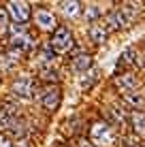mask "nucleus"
<instances>
[{
  "label": "nucleus",
  "instance_id": "f257e3e1",
  "mask_svg": "<svg viewBox=\"0 0 145 147\" xmlns=\"http://www.w3.org/2000/svg\"><path fill=\"white\" fill-rule=\"evenodd\" d=\"M90 143L94 147H113L115 145V132L107 121H96L90 128Z\"/></svg>",
  "mask_w": 145,
  "mask_h": 147
},
{
  "label": "nucleus",
  "instance_id": "a211bd4d",
  "mask_svg": "<svg viewBox=\"0 0 145 147\" xmlns=\"http://www.w3.org/2000/svg\"><path fill=\"white\" fill-rule=\"evenodd\" d=\"M109 115L113 117L115 124H122V121H124V113H122V109H119V107H111V109H109Z\"/></svg>",
  "mask_w": 145,
  "mask_h": 147
},
{
  "label": "nucleus",
  "instance_id": "5701e85b",
  "mask_svg": "<svg viewBox=\"0 0 145 147\" xmlns=\"http://www.w3.org/2000/svg\"><path fill=\"white\" fill-rule=\"evenodd\" d=\"M79 147H94V145L90 143V141H86V139H81V141H79Z\"/></svg>",
  "mask_w": 145,
  "mask_h": 147
},
{
  "label": "nucleus",
  "instance_id": "f03ea898",
  "mask_svg": "<svg viewBox=\"0 0 145 147\" xmlns=\"http://www.w3.org/2000/svg\"><path fill=\"white\" fill-rule=\"evenodd\" d=\"M73 45H75V40H73L71 30H68V28H56V32H53V36H51V47H53V51H58V53H68V51L73 49Z\"/></svg>",
  "mask_w": 145,
  "mask_h": 147
},
{
  "label": "nucleus",
  "instance_id": "20e7f679",
  "mask_svg": "<svg viewBox=\"0 0 145 147\" xmlns=\"http://www.w3.org/2000/svg\"><path fill=\"white\" fill-rule=\"evenodd\" d=\"M7 13L17 22V26H26L28 19H30V4L28 2H9V9Z\"/></svg>",
  "mask_w": 145,
  "mask_h": 147
},
{
  "label": "nucleus",
  "instance_id": "aec40b11",
  "mask_svg": "<svg viewBox=\"0 0 145 147\" xmlns=\"http://www.w3.org/2000/svg\"><path fill=\"white\" fill-rule=\"evenodd\" d=\"M41 77H43L45 81H49V79H51V81H58V75H56V70H53V68H43V70H41Z\"/></svg>",
  "mask_w": 145,
  "mask_h": 147
},
{
  "label": "nucleus",
  "instance_id": "b1692460",
  "mask_svg": "<svg viewBox=\"0 0 145 147\" xmlns=\"http://www.w3.org/2000/svg\"><path fill=\"white\" fill-rule=\"evenodd\" d=\"M15 147H30V145H28V143H26L24 139H19V141H17V145H15Z\"/></svg>",
  "mask_w": 145,
  "mask_h": 147
},
{
  "label": "nucleus",
  "instance_id": "9b49d317",
  "mask_svg": "<svg viewBox=\"0 0 145 147\" xmlns=\"http://www.w3.org/2000/svg\"><path fill=\"white\" fill-rule=\"evenodd\" d=\"M90 38L96 40V43H103V40L107 38V28H105L103 24H92V26H90Z\"/></svg>",
  "mask_w": 145,
  "mask_h": 147
},
{
  "label": "nucleus",
  "instance_id": "423d86ee",
  "mask_svg": "<svg viewBox=\"0 0 145 147\" xmlns=\"http://www.w3.org/2000/svg\"><path fill=\"white\" fill-rule=\"evenodd\" d=\"M34 24H36L41 30H56V17H53L51 11H47V9H38L36 13H34Z\"/></svg>",
  "mask_w": 145,
  "mask_h": 147
},
{
  "label": "nucleus",
  "instance_id": "6ab92c4d",
  "mask_svg": "<svg viewBox=\"0 0 145 147\" xmlns=\"http://www.w3.org/2000/svg\"><path fill=\"white\" fill-rule=\"evenodd\" d=\"M7 28H9V13L0 9V34L7 32Z\"/></svg>",
  "mask_w": 145,
  "mask_h": 147
},
{
  "label": "nucleus",
  "instance_id": "4be33fe9",
  "mask_svg": "<svg viewBox=\"0 0 145 147\" xmlns=\"http://www.w3.org/2000/svg\"><path fill=\"white\" fill-rule=\"evenodd\" d=\"M0 147H13V143H11L4 134H0Z\"/></svg>",
  "mask_w": 145,
  "mask_h": 147
},
{
  "label": "nucleus",
  "instance_id": "6e6552de",
  "mask_svg": "<svg viewBox=\"0 0 145 147\" xmlns=\"http://www.w3.org/2000/svg\"><path fill=\"white\" fill-rule=\"evenodd\" d=\"M13 92L22 98H32L34 96V81L30 77H22L13 83Z\"/></svg>",
  "mask_w": 145,
  "mask_h": 147
},
{
  "label": "nucleus",
  "instance_id": "f3484780",
  "mask_svg": "<svg viewBox=\"0 0 145 147\" xmlns=\"http://www.w3.org/2000/svg\"><path fill=\"white\" fill-rule=\"evenodd\" d=\"M86 75H88V77L81 79V88L83 90H90V88H92V83L96 81V70H88Z\"/></svg>",
  "mask_w": 145,
  "mask_h": 147
},
{
  "label": "nucleus",
  "instance_id": "1a4fd4ad",
  "mask_svg": "<svg viewBox=\"0 0 145 147\" xmlns=\"http://www.w3.org/2000/svg\"><path fill=\"white\" fill-rule=\"evenodd\" d=\"M90 66H92V58H90L88 53H79L77 58L73 60V64H71V68L75 73H86Z\"/></svg>",
  "mask_w": 145,
  "mask_h": 147
},
{
  "label": "nucleus",
  "instance_id": "f8f14e48",
  "mask_svg": "<svg viewBox=\"0 0 145 147\" xmlns=\"http://www.w3.org/2000/svg\"><path fill=\"white\" fill-rule=\"evenodd\" d=\"M60 9H62L64 15H68V17H75V15H79V11H81V4L75 2V0H64V2H60Z\"/></svg>",
  "mask_w": 145,
  "mask_h": 147
},
{
  "label": "nucleus",
  "instance_id": "4468645a",
  "mask_svg": "<svg viewBox=\"0 0 145 147\" xmlns=\"http://www.w3.org/2000/svg\"><path fill=\"white\" fill-rule=\"evenodd\" d=\"M7 130H11V134H13V136H22V134H24V124H22L19 119H15V117H13Z\"/></svg>",
  "mask_w": 145,
  "mask_h": 147
},
{
  "label": "nucleus",
  "instance_id": "39448f33",
  "mask_svg": "<svg viewBox=\"0 0 145 147\" xmlns=\"http://www.w3.org/2000/svg\"><path fill=\"white\" fill-rule=\"evenodd\" d=\"M60 100H62V94L56 85H47V88L41 92V105L47 111H56L60 107Z\"/></svg>",
  "mask_w": 145,
  "mask_h": 147
},
{
  "label": "nucleus",
  "instance_id": "412c9836",
  "mask_svg": "<svg viewBox=\"0 0 145 147\" xmlns=\"http://www.w3.org/2000/svg\"><path fill=\"white\" fill-rule=\"evenodd\" d=\"M124 145H126V147H141V145H139V139H134V136L124 139Z\"/></svg>",
  "mask_w": 145,
  "mask_h": 147
},
{
  "label": "nucleus",
  "instance_id": "ddd939ff",
  "mask_svg": "<svg viewBox=\"0 0 145 147\" xmlns=\"http://www.w3.org/2000/svg\"><path fill=\"white\" fill-rule=\"evenodd\" d=\"M124 105H130V107L137 109L143 105V96L137 94V92H128V94H124Z\"/></svg>",
  "mask_w": 145,
  "mask_h": 147
},
{
  "label": "nucleus",
  "instance_id": "9d476101",
  "mask_svg": "<svg viewBox=\"0 0 145 147\" xmlns=\"http://www.w3.org/2000/svg\"><path fill=\"white\" fill-rule=\"evenodd\" d=\"M130 124H132V130L137 134H145V113L134 111V113L130 115Z\"/></svg>",
  "mask_w": 145,
  "mask_h": 147
},
{
  "label": "nucleus",
  "instance_id": "2eb2a0df",
  "mask_svg": "<svg viewBox=\"0 0 145 147\" xmlns=\"http://www.w3.org/2000/svg\"><path fill=\"white\" fill-rule=\"evenodd\" d=\"M98 15H100L98 4H88V7H86V19H88V22H94Z\"/></svg>",
  "mask_w": 145,
  "mask_h": 147
},
{
  "label": "nucleus",
  "instance_id": "7ed1b4c3",
  "mask_svg": "<svg viewBox=\"0 0 145 147\" xmlns=\"http://www.w3.org/2000/svg\"><path fill=\"white\" fill-rule=\"evenodd\" d=\"M11 43L17 47V51H30V49L34 47V38L32 34H28L24 26H17L15 24L13 26V36H11Z\"/></svg>",
  "mask_w": 145,
  "mask_h": 147
},
{
  "label": "nucleus",
  "instance_id": "dca6fc26",
  "mask_svg": "<svg viewBox=\"0 0 145 147\" xmlns=\"http://www.w3.org/2000/svg\"><path fill=\"white\" fill-rule=\"evenodd\" d=\"M132 62H137V55H134V51H124V55H122V60L117 62V66H128V64H132Z\"/></svg>",
  "mask_w": 145,
  "mask_h": 147
},
{
  "label": "nucleus",
  "instance_id": "0eeeda50",
  "mask_svg": "<svg viewBox=\"0 0 145 147\" xmlns=\"http://www.w3.org/2000/svg\"><path fill=\"white\" fill-rule=\"evenodd\" d=\"M137 75L132 73H122L119 77H115V88L119 90V92L128 94V92H137Z\"/></svg>",
  "mask_w": 145,
  "mask_h": 147
}]
</instances>
